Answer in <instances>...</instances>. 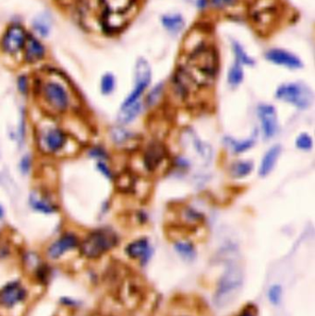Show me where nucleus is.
Listing matches in <instances>:
<instances>
[{
    "instance_id": "nucleus-1",
    "label": "nucleus",
    "mask_w": 315,
    "mask_h": 316,
    "mask_svg": "<svg viewBox=\"0 0 315 316\" xmlns=\"http://www.w3.org/2000/svg\"><path fill=\"white\" fill-rule=\"evenodd\" d=\"M217 55L211 47L200 46L188 59L186 65L177 70L175 85L178 94L184 97L192 86L202 87L214 82L217 72Z\"/></svg>"
},
{
    "instance_id": "nucleus-2",
    "label": "nucleus",
    "mask_w": 315,
    "mask_h": 316,
    "mask_svg": "<svg viewBox=\"0 0 315 316\" xmlns=\"http://www.w3.org/2000/svg\"><path fill=\"white\" fill-rule=\"evenodd\" d=\"M244 274L242 268L236 265L229 266L220 277L215 289L214 301L217 307H228L237 300L242 291Z\"/></svg>"
},
{
    "instance_id": "nucleus-3",
    "label": "nucleus",
    "mask_w": 315,
    "mask_h": 316,
    "mask_svg": "<svg viewBox=\"0 0 315 316\" xmlns=\"http://www.w3.org/2000/svg\"><path fill=\"white\" fill-rule=\"evenodd\" d=\"M30 30L21 21H11L0 33V52L15 58L21 55Z\"/></svg>"
},
{
    "instance_id": "nucleus-4",
    "label": "nucleus",
    "mask_w": 315,
    "mask_h": 316,
    "mask_svg": "<svg viewBox=\"0 0 315 316\" xmlns=\"http://www.w3.org/2000/svg\"><path fill=\"white\" fill-rule=\"evenodd\" d=\"M118 241V236L112 229H96L84 238L81 244V252L83 256L95 259L112 250Z\"/></svg>"
},
{
    "instance_id": "nucleus-5",
    "label": "nucleus",
    "mask_w": 315,
    "mask_h": 316,
    "mask_svg": "<svg viewBox=\"0 0 315 316\" xmlns=\"http://www.w3.org/2000/svg\"><path fill=\"white\" fill-rule=\"evenodd\" d=\"M276 97L281 101L297 106L299 108H307L313 102V94L309 88L300 83L283 84L277 89Z\"/></svg>"
},
{
    "instance_id": "nucleus-6",
    "label": "nucleus",
    "mask_w": 315,
    "mask_h": 316,
    "mask_svg": "<svg viewBox=\"0 0 315 316\" xmlns=\"http://www.w3.org/2000/svg\"><path fill=\"white\" fill-rule=\"evenodd\" d=\"M48 49L41 38L30 32L21 53L23 63L26 65H36L46 60Z\"/></svg>"
},
{
    "instance_id": "nucleus-7",
    "label": "nucleus",
    "mask_w": 315,
    "mask_h": 316,
    "mask_svg": "<svg viewBox=\"0 0 315 316\" xmlns=\"http://www.w3.org/2000/svg\"><path fill=\"white\" fill-rule=\"evenodd\" d=\"M43 95L46 103L59 112H64L69 105V94L60 83L49 81L43 86Z\"/></svg>"
},
{
    "instance_id": "nucleus-8",
    "label": "nucleus",
    "mask_w": 315,
    "mask_h": 316,
    "mask_svg": "<svg viewBox=\"0 0 315 316\" xmlns=\"http://www.w3.org/2000/svg\"><path fill=\"white\" fill-rule=\"evenodd\" d=\"M151 81V69L145 60H140L136 67L135 86L132 94L128 96L122 104V106L131 105L138 101L142 92L148 87Z\"/></svg>"
},
{
    "instance_id": "nucleus-9",
    "label": "nucleus",
    "mask_w": 315,
    "mask_h": 316,
    "mask_svg": "<svg viewBox=\"0 0 315 316\" xmlns=\"http://www.w3.org/2000/svg\"><path fill=\"white\" fill-rule=\"evenodd\" d=\"M258 115L265 138L269 139L273 137L279 128L277 116L274 106L270 105H259Z\"/></svg>"
},
{
    "instance_id": "nucleus-10",
    "label": "nucleus",
    "mask_w": 315,
    "mask_h": 316,
    "mask_svg": "<svg viewBox=\"0 0 315 316\" xmlns=\"http://www.w3.org/2000/svg\"><path fill=\"white\" fill-rule=\"evenodd\" d=\"M79 244L80 241L78 237L75 234L65 233L60 238H58L55 243L51 244L47 250V255L51 259H58L62 256L65 252H69L79 246Z\"/></svg>"
},
{
    "instance_id": "nucleus-11",
    "label": "nucleus",
    "mask_w": 315,
    "mask_h": 316,
    "mask_svg": "<svg viewBox=\"0 0 315 316\" xmlns=\"http://www.w3.org/2000/svg\"><path fill=\"white\" fill-rule=\"evenodd\" d=\"M26 297V291L18 282H11L0 291V304L4 307H13L23 302Z\"/></svg>"
},
{
    "instance_id": "nucleus-12",
    "label": "nucleus",
    "mask_w": 315,
    "mask_h": 316,
    "mask_svg": "<svg viewBox=\"0 0 315 316\" xmlns=\"http://www.w3.org/2000/svg\"><path fill=\"white\" fill-rule=\"evenodd\" d=\"M29 30L34 35L43 40L47 39L53 31V18L50 14L46 11L36 14L32 18Z\"/></svg>"
},
{
    "instance_id": "nucleus-13",
    "label": "nucleus",
    "mask_w": 315,
    "mask_h": 316,
    "mask_svg": "<svg viewBox=\"0 0 315 316\" xmlns=\"http://www.w3.org/2000/svg\"><path fill=\"white\" fill-rule=\"evenodd\" d=\"M67 142L66 133L59 128H53L46 131L42 135L41 144L46 151L55 153L61 150Z\"/></svg>"
},
{
    "instance_id": "nucleus-14",
    "label": "nucleus",
    "mask_w": 315,
    "mask_h": 316,
    "mask_svg": "<svg viewBox=\"0 0 315 316\" xmlns=\"http://www.w3.org/2000/svg\"><path fill=\"white\" fill-rule=\"evenodd\" d=\"M266 59L274 64L281 65L289 69H300L302 61L296 55L281 49H272L266 53Z\"/></svg>"
},
{
    "instance_id": "nucleus-15",
    "label": "nucleus",
    "mask_w": 315,
    "mask_h": 316,
    "mask_svg": "<svg viewBox=\"0 0 315 316\" xmlns=\"http://www.w3.org/2000/svg\"><path fill=\"white\" fill-rule=\"evenodd\" d=\"M165 151L159 142H153L147 147L144 155V164L149 170H155L164 159Z\"/></svg>"
},
{
    "instance_id": "nucleus-16",
    "label": "nucleus",
    "mask_w": 315,
    "mask_h": 316,
    "mask_svg": "<svg viewBox=\"0 0 315 316\" xmlns=\"http://www.w3.org/2000/svg\"><path fill=\"white\" fill-rule=\"evenodd\" d=\"M126 252L133 259L145 262L151 256L152 250L148 240L141 238L128 244V247L126 248Z\"/></svg>"
},
{
    "instance_id": "nucleus-17",
    "label": "nucleus",
    "mask_w": 315,
    "mask_h": 316,
    "mask_svg": "<svg viewBox=\"0 0 315 316\" xmlns=\"http://www.w3.org/2000/svg\"><path fill=\"white\" fill-rule=\"evenodd\" d=\"M280 153H281V147L279 145L273 146L267 151L261 163L260 170H259L261 177L267 176L273 170L280 156Z\"/></svg>"
},
{
    "instance_id": "nucleus-18",
    "label": "nucleus",
    "mask_w": 315,
    "mask_h": 316,
    "mask_svg": "<svg viewBox=\"0 0 315 316\" xmlns=\"http://www.w3.org/2000/svg\"><path fill=\"white\" fill-rule=\"evenodd\" d=\"M141 110H142V105L139 101L133 103L131 105L121 106V109L119 111V116H118L119 123H129L137 117L138 115L140 114Z\"/></svg>"
},
{
    "instance_id": "nucleus-19",
    "label": "nucleus",
    "mask_w": 315,
    "mask_h": 316,
    "mask_svg": "<svg viewBox=\"0 0 315 316\" xmlns=\"http://www.w3.org/2000/svg\"><path fill=\"white\" fill-rule=\"evenodd\" d=\"M190 136L192 139V146L194 148L195 152L206 163H209L212 159V149H211V147L206 142H202L201 139L197 137L196 135L191 134Z\"/></svg>"
},
{
    "instance_id": "nucleus-20",
    "label": "nucleus",
    "mask_w": 315,
    "mask_h": 316,
    "mask_svg": "<svg viewBox=\"0 0 315 316\" xmlns=\"http://www.w3.org/2000/svg\"><path fill=\"white\" fill-rule=\"evenodd\" d=\"M253 169V165L249 161H240L234 164L230 170V173L236 179H240L250 174Z\"/></svg>"
},
{
    "instance_id": "nucleus-21",
    "label": "nucleus",
    "mask_w": 315,
    "mask_h": 316,
    "mask_svg": "<svg viewBox=\"0 0 315 316\" xmlns=\"http://www.w3.org/2000/svg\"><path fill=\"white\" fill-rule=\"evenodd\" d=\"M31 205L34 210L46 213V214L53 213L57 210V207L55 205L46 198H37L33 196L31 200Z\"/></svg>"
},
{
    "instance_id": "nucleus-22",
    "label": "nucleus",
    "mask_w": 315,
    "mask_h": 316,
    "mask_svg": "<svg viewBox=\"0 0 315 316\" xmlns=\"http://www.w3.org/2000/svg\"><path fill=\"white\" fill-rule=\"evenodd\" d=\"M163 24L169 31L178 32L183 27V20L180 16H165L163 18Z\"/></svg>"
},
{
    "instance_id": "nucleus-23",
    "label": "nucleus",
    "mask_w": 315,
    "mask_h": 316,
    "mask_svg": "<svg viewBox=\"0 0 315 316\" xmlns=\"http://www.w3.org/2000/svg\"><path fill=\"white\" fill-rule=\"evenodd\" d=\"M242 80H243V70H242L240 63L237 61L229 71V83L231 86L236 87L240 84Z\"/></svg>"
},
{
    "instance_id": "nucleus-24",
    "label": "nucleus",
    "mask_w": 315,
    "mask_h": 316,
    "mask_svg": "<svg viewBox=\"0 0 315 316\" xmlns=\"http://www.w3.org/2000/svg\"><path fill=\"white\" fill-rule=\"evenodd\" d=\"M116 87V80L114 75L111 73H105L101 79V92L103 95L108 96L112 94Z\"/></svg>"
},
{
    "instance_id": "nucleus-25",
    "label": "nucleus",
    "mask_w": 315,
    "mask_h": 316,
    "mask_svg": "<svg viewBox=\"0 0 315 316\" xmlns=\"http://www.w3.org/2000/svg\"><path fill=\"white\" fill-rule=\"evenodd\" d=\"M229 142V145L232 147L234 152H236L237 154L239 153H243V152H246L247 150H249L253 144H254V140L253 139H250V140H245V141H236V140H232V139H228L227 140Z\"/></svg>"
},
{
    "instance_id": "nucleus-26",
    "label": "nucleus",
    "mask_w": 315,
    "mask_h": 316,
    "mask_svg": "<svg viewBox=\"0 0 315 316\" xmlns=\"http://www.w3.org/2000/svg\"><path fill=\"white\" fill-rule=\"evenodd\" d=\"M312 139L311 136L307 133H302L296 140V145L299 149L304 150V151H309L312 148Z\"/></svg>"
},
{
    "instance_id": "nucleus-27",
    "label": "nucleus",
    "mask_w": 315,
    "mask_h": 316,
    "mask_svg": "<svg viewBox=\"0 0 315 316\" xmlns=\"http://www.w3.org/2000/svg\"><path fill=\"white\" fill-rule=\"evenodd\" d=\"M282 298V289L279 285H274L268 290V299L270 303L274 305H277L281 302Z\"/></svg>"
},
{
    "instance_id": "nucleus-28",
    "label": "nucleus",
    "mask_w": 315,
    "mask_h": 316,
    "mask_svg": "<svg viewBox=\"0 0 315 316\" xmlns=\"http://www.w3.org/2000/svg\"><path fill=\"white\" fill-rule=\"evenodd\" d=\"M176 249L181 254V256L184 257V258H188V259L192 258L194 256V253H195L192 244H190L189 243H178L176 244Z\"/></svg>"
},
{
    "instance_id": "nucleus-29",
    "label": "nucleus",
    "mask_w": 315,
    "mask_h": 316,
    "mask_svg": "<svg viewBox=\"0 0 315 316\" xmlns=\"http://www.w3.org/2000/svg\"><path fill=\"white\" fill-rule=\"evenodd\" d=\"M17 86H18V91L23 95H26L29 90V81H28L27 76L26 75H21L17 79Z\"/></svg>"
},
{
    "instance_id": "nucleus-30",
    "label": "nucleus",
    "mask_w": 315,
    "mask_h": 316,
    "mask_svg": "<svg viewBox=\"0 0 315 316\" xmlns=\"http://www.w3.org/2000/svg\"><path fill=\"white\" fill-rule=\"evenodd\" d=\"M235 52L237 54V61L239 63H245V64H252L253 63L252 60L250 58H248V55L243 52L242 47L237 44L235 45Z\"/></svg>"
},
{
    "instance_id": "nucleus-31",
    "label": "nucleus",
    "mask_w": 315,
    "mask_h": 316,
    "mask_svg": "<svg viewBox=\"0 0 315 316\" xmlns=\"http://www.w3.org/2000/svg\"><path fill=\"white\" fill-rule=\"evenodd\" d=\"M31 169V160H30V156H25L23 157L22 162H21V170L23 171V173L26 174L29 172V170Z\"/></svg>"
},
{
    "instance_id": "nucleus-32",
    "label": "nucleus",
    "mask_w": 315,
    "mask_h": 316,
    "mask_svg": "<svg viewBox=\"0 0 315 316\" xmlns=\"http://www.w3.org/2000/svg\"><path fill=\"white\" fill-rule=\"evenodd\" d=\"M234 1L235 0H212L213 4L217 8H226L228 6L233 4Z\"/></svg>"
},
{
    "instance_id": "nucleus-33",
    "label": "nucleus",
    "mask_w": 315,
    "mask_h": 316,
    "mask_svg": "<svg viewBox=\"0 0 315 316\" xmlns=\"http://www.w3.org/2000/svg\"><path fill=\"white\" fill-rule=\"evenodd\" d=\"M237 316H255V311H254L253 308L248 306Z\"/></svg>"
},
{
    "instance_id": "nucleus-34",
    "label": "nucleus",
    "mask_w": 315,
    "mask_h": 316,
    "mask_svg": "<svg viewBox=\"0 0 315 316\" xmlns=\"http://www.w3.org/2000/svg\"><path fill=\"white\" fill-rule=\"evenodd\" d=\"M91 154V156H94V157H98V158H102V157L105 156V152L103 151V150H100V149H98V148L92 149Z\"/></svg>"
},
{
    "instance_id": "nucleus-35",
    "label": "nucleus",
    "mask_w": 315,
    "mask_h": 316,
    "mask_svg": "<svg viewBox=\"0 0 315 316\" xmlns=\"http://www.w3.org/2000/svg\"><path fill=\"white\" fill-rule=\"evenodd\" d=\"M98 168H99V170H100L106 177H110V176H111L109 170L106 168V165H105L104 163H99V164H98Z\"/></svg>"
},
{
    "instance_id": "nucleus-36",
    "label": "nucleus",
    "mask_w": 315,
    "mask_h": 316,
    "mask_svg": "<svg viewBox=\"0 0 315 316\" xmlns=\"http://www.w3.org/2000/svg\"><path fill=\"white\" fill-rule=\"evenodd\" d=\"M3 216H4V210H3L2 207L0 206V219L3 218Z\"/></svg>"
},
{
    "instance_id": "nucleus-37",
    "label": "nucleus",
    "mask_w": 315,
    "mask_h": 316,
    "mask_svg": "<svg viewBox=\"0 0 315 316\" xmlns=\"http://www.w3.org/2000/svg\"><path fill=\"white\" fill-rule=\"evenodd\" d=\"M55 1H59V2H60V1H63V0H55Z\"/></svg>"
}]
</instances>
